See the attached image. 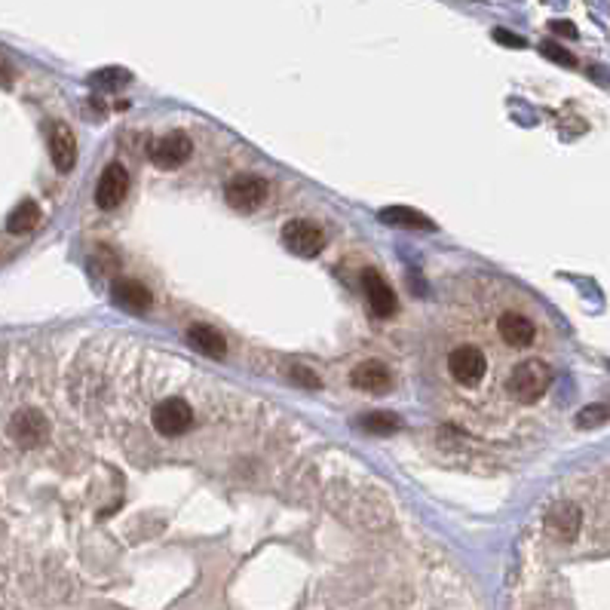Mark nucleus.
Here are the masks:
<instances>
[{"label":"nucleus","instance_id":"obj_1","mask_svg":"<svg viewBox=\"0 0 610 610\" xmlns=\"http://www.w3.org/2000/svg\"><path fill=\"white\" fill-rule=\"evenodd\" d=\"M552 384V371L546 362L540 359H525L522 365L513 368V375H509V384L506 390L513 399L518 402H537L543 393L549 390Z\"/></svg>","mask_w":610,"mask_h":610},{"label":"nucleus","instance_id":"obj_2","mask_svg":"<svg viewBox=\"0 0 610 610\" xmlns=\"http://www.w3.org/2000/svg\"><path fill=\"white\" fill-rule=\"evenodd\" d=\"M283 243L301 258H313L325 245V230L310 218H292L283 227Z\"/></svg>","mask_w":610,"mask_h":610},{"label":"nucleus","instance_id":"obj_3","mask_svg":"<svg viewBox=\"0 0 610 610\" xmlns=\"http://www.w3.org/2000/svg\"><path fill=\"white\" fill-rule=\"evenodd\" d=\"M151 424L160 435L175 439V435H185L194 426V408L187 405L185 399H163L160 405L154 408Z\"/></svg>","mask_w":610,"mask_h":610},{"label":"nucleus","instance_id":"obj_4","mask_svg":"<svg viewBox=\"0 0 610 610\" xmlns=\"http://www.w3.org/2000/svg\"><path fill=\"white\" fill-rule=\"evenodd\" d=\"M225 200L234 205L236 212H255L267 200V181L258 175H236L227 181Z\"/></svg>","mask_w":610,"mask_h":610},{"label":"nucleus","instance_id":"obj_5","mask_svg":"<svg viewBox=\"0 0 610 610\" xmlns=\"http://www.w3.org/2000/svg\"><path fill=\"white\" fill-rule=\"evenodd\" d=\"M191 154H194V142L185 135V132H169V135L156 138L151 147V160H154V166H160V169L185 166V163L191 160Z\"/></svg>","mask_w":610,"mask_h":610},{"label":"nucleus","instance_id":"obj_6","mask_svg":"<svg viewBox=\"0 0 610 610\" xmlns=\"http://www.w3.org/2000/svg\"><path fill=\"white\" fill-rule=\"evenodd\" d=\"M448 371L457 384L475 386L485 377V371H488V359H485L479 347H457L448 356Z\"/></svg>","mask_w":610,"mask_h":610},{"label":"nucleus","instance_id":"obj_7","mask_svg":"<svg viewBox=\"0 0 610 610\" xmlns=\"http://www.w3.org/2000/svg\"><path fill=\"white\" fill-rule=\"evenodd\" d=\"M129 194V172L120 163H108L95 185V203L98 209H117Z\"/></svg>","mask_w":610,"mask_h":610},{"label":"nucleus","instance_id":"obj_8","mask_svg":"<svg viewBox=\"0 0 610 610\" xmlns=\"http://www.w3.org/2000/svg\"><path fill=\"white\" fill-rule=\"evenodd\" d=\"M580 525H583V513H580V506L576 503H555L552 506V513L546 515V527H549V534L552 537H558V540H565V543H571V540H576V534H580Z\"/></svg>","mask_w":610,"mask_h":610},{"label":"nucleus","instance_id":"obj_9","mask_svg":"<svg viewBox=\"0 0 610 610\" xmlns=\"http://www.w3.org/2000/svg\"><path fill=\"white\" fill-rule=\"evenodd\" d=\"M362 285H365V298H368L371 313L381 319H390L395 313V295H393V288L384 283V276L377 274V270H365V274H362Z\"/></svg>","mask_w":610,"mask_h":610},{"label":"nucleus","instance_id":"obj_10","mask_svg":"<svg viewBox=\"0 0 610 610\" xmlns=\"http://www.w3.org/2000/svg\"><path fill=\"white\" fill-rule=\"evenodd\" d=\"M49 426L46 417L35 408H25L13 417V439L22 445V448H37L40 442L46 439Z\"/></svg>","mask_w":610,"mask_h":610},{"label":"nucleus","instance_id":"obj_11","mask_svg":"<svg viewBox=\"0 0 610 610\" xmlns=\"http://www.w3.org/2000/svg\"><path fill=\"white\" fill-rule=\"evenodd\" d=\"M49 156H53V166L59 172H71L77 163V138L65 123H55L49 129Z\"/></svg>","mask_w":610,"mask_h":610},{"label":"nucleus","instance_id":"obj_12","mask_svg":"<svg viewBox=\"0 0 610 610\" xmlns=\"http://www.w3.org/2000/svg\"><path fill=\"white\" fill-rule=\"evenodd\" d=\"M497 332L509 347H531L534 337H537V328L522 313H503L497 319Z\"/></svg>","mask_w":610,"mask_h":610},{"label":"nucleus","instance_id":"obj_13","mask_svg":"<svg viewBox=\"0 0 610 610\" xmlns=\"http://www.w3.org/2000/svg\"><path fill=\"white\" fill-rule=\"evenodd\" d=\"M350 381H353L356 390L386 393V390H390V368H386L384 362H377V359H368V362H362V365L353 368Z\"/></svg>","mask_w":610,"mask_h":610},{"label":"nucleus","instance_id":"obj_14","mask_svg":"<svg viewBox=\"0 0 610 610\" xmlns=\"http://www.w3.org/2000/svg\"><path fill=\"white\" fill-rule=\"evenodd\" d=\"M111 295H114V301L129 313H145L151 307V292H147L138 279H117L111 288Z\"/></svg>","mask_w":610,"mask_h":610},{"label":"nucleus","instance_id":"obj_15","mask_svg":"<svg viewBox=\"0 0 610 610\" xmlns=\"http://www.w3.org/2000/svg\"><path fill=\"white\" fill-rule=\"evenodd\" d=\"M187 341H191L200 353H205V356H212V359H221V356H225V350H227L225 335H221L218 328L205 325V323H194L191 328H187Z\"/></svg>","mask_w":610,"mask_h":610},{"label":"nucleus","instance_id":"obj_16","mask_svg":"<svg viewBox=\"0 0 610 610\" xmlns=\"http://www.w3.org/2000/svg\"><path fill=\"white\" fill-rule=\"evenodd\" d=\"M377 218L390 227H405V230H433V221L417 209H408V205H390V209H381Z\"/></svg>","mask_w":610,"mask_h":610},{"label":"nucleus","instance_id":"obj_17","mask_svg":"<svg viewBox=\"0 0 610 610\" xmlns=\"http://www.w3.org/2000/svg\"><path fill=\"white\" fill-rule=\"evenodd\" d=\"M37 225H40V205L35 200H22L10 212V218H6L10 234H31V230H35Z\"/></svg>","mask_w":610,"mask_h":610},{"label":"nucleus","instance_id":"obj_18","mask_svg":"<svg viewBox=\"0 0 610 610\" xmlns=\"http://www.w3.org/2000/svg\"><path fill=\"white\" fill-rule=\"evenodd\" d=\"M362 430L375 435H390L399 430V417L390 415V411H371V415L362 417Z\"/></svg>","mask_w":610,"mask_h":610},{"label":"nucleus","instance_id":"obj_19","mask_svg":"<svg viewBox=\"0 0 610 610\" xmlns=\"http://www.w3.org/2000/svg\"><path fill=\"white\" fill-rule=\"evenodd\" d=\"M610 420V402H595L576 415V426H601Z\"/></svg>","mask_w":610,"mask_h":610},{"label":"nucleus","instance_id":"obj_20","mask_svg":"<svg viewBox=\"0 0 610 610\" xmlns=\"http://www.w3.org/2000/svg\"><path fill=\"white\" fill-rule=\"evenodd\" d=\"M126 80H129V71H123V68H105V71L93 74L95 86H117V84H126Z\"/></svg>","mask_w":610,"mask_h":610},{"label":"nucleus","instance_id":"obj_21","mask_svg":"<svg viewBox=\"0 0 610 610\" xmlns=\"http://www.w3.org/2000/svg\"><path fill=\"white\" fill-rule=\"evenodd\" d=\"M543 53H546L552 62L567 65V68H574V65H576V62H574V55H571V53H565V49H562V46H555V44H543Z\"/></svg>","mask_w":610,"mask_h":610},{"label":"nucleus","instance_id":"obj_22","mask_svg":"<svg viewBox=\"0 0 610 610\" xmlns=\"http://www.w3.org/2000/svg\"><path fill=\"white\" fill-rule=\"evenodd\" d=\"M292 377H295V381H301L304 386H319V377H310L307 368H295Z\"/></svg>","mask_w":610,"mask_h":610},{"label":"nucleus","instance_id":"obj_23","mask_svg":"<svg viewBox=\"0 0 610 610\" xmlns=\"http://www.w3.org/2000/svg\"><path fill=\"white\" fill-rule=\"evenodd\" d=\"M500 40V44H506V46H525V40L522 37H515V35H506V31H497V35H494Z\"/></svg>","mask_w":610,"mask_h":610},{"label":"nucleus","instance_id":"obj_24","mask_svg":"<svg viewBox=\"0 0 610 610\" xmlns=\"http://www.w3.org/2000/svg\"><path fill=\"white\" fill-rule=\"evenodd\" d=\"M552 31H558V35H565V37H576V28L571 22H552Z\"/></svg>","mask_w":610,"mask_h":610}]
</instances>
